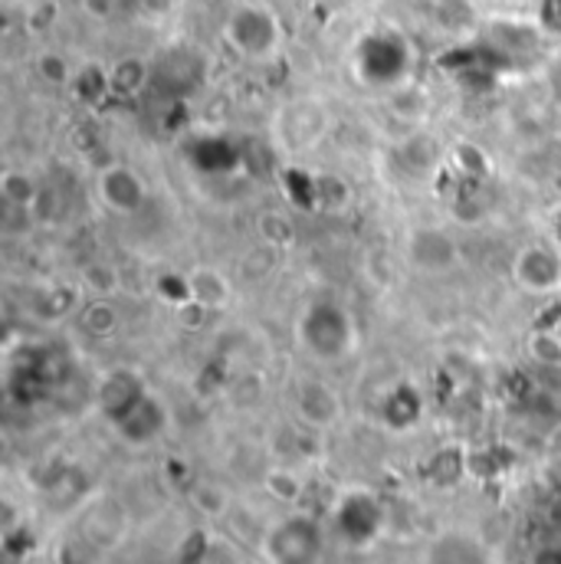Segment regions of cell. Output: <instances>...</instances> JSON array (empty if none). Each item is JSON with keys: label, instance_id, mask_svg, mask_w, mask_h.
<instances>
[{"label": "cell", "instance_id": "7c38bea8", "mask_svg": "<svg viewBox=\"0 0 561 564\" xmlns=\"http://www.w3.org/2000/svg\"><path fill=\"white\" fill-rule=\"evenodd\" d=\"M295 411L309 426H332L342 417V401L338 394L322 384V381H305L295 398Z\"/></svg>", "mask_w": 561, "mask_h": 564}, {"label": "cell", "instance_id": "603a6c76", "mask_svg": "<svg viewBox=\"0 0 561 564\" xmlns=\"http://www.w3.org/2000/svg\"><path fill=\"white\" fill-rule=\"evenodd\" d=\"M79 3H83V13L93 20H112L119 10V0H79Z\"/></svg>", "mask_w": 561, "mask_h": 564}, {"label": "cell", "instance_id": "cb8c5ba5", "mask_svg": "<svg viewBox=\"0 0 561 564\" xmlns=\"http://www.w3.org/2000/svg\"><path fill=\"white\" fill-rule=\"evenodd\" d=\"M529 564H561V545H542V549H536Z\"/></svg>", "mask_w": 561, "mask_h": 564}, {"label": "cell", "instance_id": "7a4b0ae2", "mask_svg": "<svg viewBox=\"0 0 561 564\" xmlns=\"http://www.w3.org/2000/svg\"><path fill=\"white\" fill-rule=\"evenodd\" d=\"M414 43L395 26H375L355 43V73L365 86L398 89L414 73Z\"/></svg>", "mask_w": 561, "mask_h": 564}, {"label": "cell", "instance_id": "2e32d148", "mask_svg": "<svg viewBox=\"0 0 561 564\" xmlns=\"http://www.w3.org/2000/svg\"><path fill=\"white\" fill-rule=\"evenodd\" d=\"M69 89L83 99V102H99V99H106L109 93H112V86H109V66H96V63H89V66H79L76 69V76H73V83H69Z\"/></svg>", "mask_w": 561, "mask_h": 564}, {"label": "cell", "instance_id": "ffe728a7", "mask_svg": "<svg viewBox=\"0 0 561 564\" xmlns=\"http://www.w3.org/2000/svg\"><path fill=\"white\" fill-rule=\"evenodd\" d=\"M83 325H86V332H93V335L106 338V335H112V332H116V325H119V312H116V305H109L106 299H96V302H89V305L83 308Z\"/></svg>", "mask_w": 561, "mask_h": 564}, {"label": "cell", "instance_id": "3957f363", "mask_svg": "<svg viewBox=\"0 0 561 564\" xmlns=\"http://www.w3.org/2000/svg\"><path fill=\"white\" fill-rule=\"evenodd\" d=\"M299 345L319 361H338L355 345V325L338 302H312L299 318Z\"/></svg>", "mask_w": 561, "mask_h": 564}, {"label": "cell", "instance_id": "52a82bcc", "mask_svg": "<svg viewBox=\"0 0 561 564\" xmlns=\"http://www.w3.org/2000/svg\"><path fill=\"white\" fill-rule=\"evenodd\" d=\"M328 132V112L319 99H292L277 119V135L285 151H309Z\"/></svg>", "mask_w": 561, "mask_h": 564}, {"label": "cell", "instance_id": "9a60e30c", "mask_svg": "<svg viewBox=\"0 0 561 564\" xmlns=\"http://www.w3.org/2000/svg\"><path fill=\"white\" fill-rule=\"evenodd\" d=\"M0 197L13 210H30L36 204V181L23 167H7L0 174Z\"/></svg>", "mask_w": 561, "mask_h": 564}, {"label": "cell", "instance_id": "5bb4252c", "mask_svg": "<svg viewBox=\"0 0 561 564\" xmlns=\"http://www.w3.org/2000/svg\"><path fill=\"white\" fill-rule=\"evenodd\" d=\"M154 76V66L144 59V56H119L112 66H109V86H112V96H122V99H136L148 89Z\"/></svg>", "mask_w": 561, "mask_h": 564}, {"label": "cell", "instance_id": "30bf717a", "mask_svg": "<svg viewBox=\"0 0 561 564\" xmlns=\"http://www.w3.org/2000/svg\"><path fill=\"white\" fill-rule=\"evenodd\" d=\"M144 391L148 388L141 384L139 375H132V371H112L103 381V388H99V411L112 423H119L144 398Z\"/></svg>", "mask_w": 561, "mask_h": 564}, {"label": "cell", "instance_id": "d6986e66", "mask_svg": "<svg viewBox=\"0 0 561 564\" xmlns=\"http://www.w3.org/2000/svg\"><path fill=\"white\" fill-rule=\"evenodd\" d=\"M36 73L43 83H53V86H69L73 76H76V66L60 53V50H43L36 56Z\"/></svg>", "mask_w": 561, "mask_h": 564}, {"label": "cell", "instance_id": "7402d4cb", "mask_svg": "<svg viewBox=\"0 0 561 564\" xmlns=\"http://www.w3.org/2000/svg\"><path fill=\"white\" fill-rule=\"evenodd\" d=\"M83 285H86V289H96L99 295H109V292H116V285H119V270L109 267V263H89V267L83 270Z\"/></svg>", "mask_w": 561, "mask_h": 564}, {"label": "cell", "instance_id": "8fae6325", "mask_svg": "<svg viewBox=\"0 0 561 564\" xmlns=\"http://www.w3.org/2000/svg\"><path fill=\"white\" fill-rule=\"evenodd\" d=\"M164 423H168L164 404H161L151 391H144V398H141L139 404H136L122 421L116 423V430H119L129 443L144 446V443H151L154 436H161Z\"/></svg>", "mask_w": 561, "mask_h": 564}, {"label": "cell", "instance_id": "6da1fadb", "mask_svg": "<svg viewBox=\"0 0 561 564\" xmlns=\"http://www.w3.org/2000/svg\"><path fill=\"white\" fill-rule=\"evenodd\" d=\"M220 36L230 53L247 63H270L285 46V26L280 13L263 0H237L224 13Z\"/></svg>", "mask_w": 561, "mask_h": 564}, {"label": "cell", "instance_id": "ac0fdd59", "mask_svg": "<svg viewBox=\"0 0 561 564\" xmlns=\"http://www.w3.org/2000/svg\"><path fill=\"white\" fill-rule=\"evenodd\" d=\"M191 502H194V509H197L201 516L220 519V516L230 509V492H227L224 486H217V482H197V486L191 489Z\"/></svg>", "mask_w": 561, "mask_h": 564}, {"label": "cell", "instance_id": "4fadbf2b", "mask_svg": "<svg viewBox=\"0 0 561 564\" xmlns=\"http://www.w3.org/2000/svg\"><path fill=\"white\" fill-rule=\"evenodd\" d=\"M187 289H191V302L201 305L204 312H220V308H227L234 302V285L214 267L191 270L187 273Z\"/></svg>", "mask_w": 561, "mask_h": 564}, {"label": "cell", "instance_id": "9c48e42d", "mask_svg": "<svg viewBox=\"0 0 561 564\" xmlns=\"http://www.w3.org/2000/svg\"><path fill=\"white\" fill-rule=\"evenodd\" d=\"M408 260L421 270V273H446L456 267L460 260V247L456 240L440 230V227H418L408 237Z\"/></svg>", "mask_w": 561, "mask_h": 564}, {"label": "cell", "instance_id": "5b68a950", "mask_svg": "<svg viewBox=\"0 0 561 564\" xmlns=\"http://www.w3.org/2000/svg\"><path fill=\"white\" fill-rule=\"evenodd\" d=\"M93 194H96L99 207L109 210L112 217H136L148 207L151 187L139 167L116 161V164H106L96 171Z\"/></svg>", "mask_w": 561, "mask_h": 564}, {"label": "cell", "instance_id": "8992f818", "mask_svg": "<svg viewBox=\"0 0 561 564\" xmlns=\"http://www.w3.org/2000/svg\"><path fill=\"white\" fill-rule=\"evenodd\" d=\"M513 282L526 295H555L561 289V253L546 243H529L513 260Z\"/></svg>", "mask_w": 561, "mask_h": 564}, {"label": "cell", "instance_id": "44dd1931", "mask_svg": "<svg viewBox=\"0 0 561 564\" xmlns=\"http://www.w3.org/2000/svg\"><path fill=\"white\" fill-rule=\"evenodd\" d=\"M267 489L273 492V499L280 502H295L302 496V479L292 469H273L267 476Z\"/></svg>", "mask_w": 561, "mask_h": 564}, {"label": "cell", "instance_id": "ba28073f", "mask_svg": "<svg viewBox=\"0 0 561 564\" xmlns=\"http://www.w3.org/2000/svg\"><path fill=\"white\" fill-rule=\"evenodd\" d=\"M381 506L371 499V492H345L335 509V529L352 545L371 542L381 529Z\"/></svg>", "mask_w": 561, "mask_h": 564}, {"label": "cell", "instance_id": "e0dca14e", "mask_svg": "<svg viewBox=\"0 0 561 564\" xmlns=\"http://www.w3.org/2000/svg\"><path fill=\"white\" fill-rule=\"evenodd\" d=\"M385 417H388V423H395V426H411V423L421 417V398L408 384L395 388L391 398H388Z\"/></svg>", "mask_w": 561, "mask_h": 564}, {"label": "cell", "instance_id": "277c9868", "mask_svg": "<svg viewBox=\"0 0 561 564\" xmlns=\"http://www.w3.org/2000/svg\"><path fill=\"white\" fill-rule=\"evenodd\" d=\"M325 535L319 522L305 512H289L263 535V555L270 564H319Z\"/></svg>", "mask_w": 561, "mask_h": 564}]
</instances>
